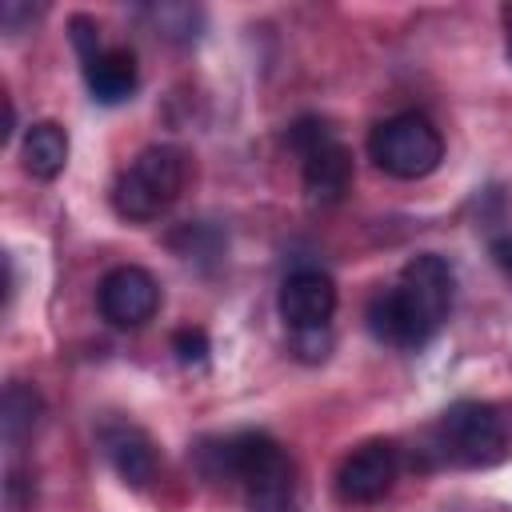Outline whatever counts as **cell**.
<instances>
[{"label": "cell", "mask_w": 512, "mask_h": 512, "mask_svg": "<svg viewBox=\"0 0 512 512\" xmlns=\"http://www.w3.org/2000/svg\"><path fill=\"white\" fill-rule=\"evenodd\" d=\"M456 300V272L444 256L420 252L400 268V280L368 300V332L392 348L428 344Z\"/></svg>", "instance_id": "1"}, {"label": "cell", "mask_w": 512, "mask_h": 512, "mask_svg": "<svg viewBox=\"0 0 512 512\" xmlns=\"http://www.w3.org/2000/svg\"><path fill=\"white\" fill-rule=\"evenodd\" d=\"M196 456L212 480H232L244 492L248 512H300L296 464L268 432H232L200 444Z\"/></svg>", "instance_id": "2"}, {"label": "cell", "mask_w": 512, "mask_h": 512, "mask_svg": "<svg viewBox=\"0 0 512 512\" xmlns=\"http://www.w3.org/2000/svg\"><path fill=\"white\" fill-rule=\"evenodd\" d=\"M512 416L488 400H456L432 424V452L456 468H484L508 456Z\"/></svg>", "instance_id": "3"}, {"label": "cell", "mask_w": 512, "mask_h": 512, "mask_svg": "<svg viewBox=\"0 0 512 512\" xmlns=\"http://www.w3.org/2000/svg\"><path fill=\"white\" fill-rule=\"evenodd\" d=\"M184 180H188V160L180 148L172 144H152L144 152H136V160L116 176L112 184V204L124 220H156L164 216L180 192H184Z\"/></svg>", "instance_id": "4"}, {"label": "cell", "mask_w": 512, "mask_h": 512, "mask_svg": "<svg viewBox=\"0 0 512 512\" xmlns=\"http://www.w3.org/2000/svg\"><path fill=\"white\" fill-rule=\"evenodd\" d=\"M368 152L380 172L396 180H420L440 168L444 160V136L440 128L420 112H396L380 120L368 136Z\"/></svg>", "instance_id": "5"}, {"label": "cell", "mask_w": 512, "mask_h": 512, "mask_svg": "<svg viewBox=\"0 0 512 512\" xmlns=\"http://www.w3.org/2000/svg\"><path fill=\"white\" fill-rule=\"evenodd\" d=\"M400 476V452L392 440H368L352 448L336 468V496L344 504H376Z\"/></svg>", "instance_id": "6"}, {"label": "cell", "mask_w": 512, "mask_h": 512, "mask_svg": "<svg viewBox=\"0 0 512 512\" xmlns=\"http://www.w3.org/2000/svg\"><path fill=\"white\" fill-rule=\"evenodd\" d=\"M96 304H100V316L112 324V328H140L156 316L160 308V284L148 268L140 264H120L112 268L100 288H96Z\"/></svg>", "instance_id": "7"}, {"label": "cell", "mask_w": 512, "mask_h": 512, "mask_svg": "<svg viewBox=\"0 0 512 512\" xmlns=\"http://www.w3.org/2000/svg\"><path fill=\"white\" fill-rule=\"evenodd\" d=\"M336 312V284L328 272L320 268H300L292 276H284L280 284V316L292 332H312V328H328Z\"/></svg>", "instance_id": "8"}, {"label": "cell", "mask_w": 512, "mask_h": 512, "mask_svg": "<svg viewBox=\"0 0 512 512\" xmlns=\"http://www.w3.org/2000/svg\"><path fill=\"white\" fill-rule=\"evenodd\" d=\"M300 160H304V192L312 204H336L348 196L356 168H352V152L336 136H324L320 144L300 152Z\"/></svg>", "instance_id": "9"}, {"label": "cell", "mask_w": 512, "mask_h": 512, "mask_svg": "<svg viewBox=\"0 0 512 512\" xmlns=\"http://www.w3.org/2000/svg\"><path fill=\"white\" fill-rule=\"evenodd\" d=\"M100 448L108 456V464L116 468V476L132 488H144L156 476V448L148 440V432H140L136 424H104L100 428Z\"/></svg>", "instance_id": "10"}, {"label": "cell", "mask_w": 512, "mask_h": 512, "mask_svg": "<svg viewBox=\"0 0 512 512\" xmlns=\"http://www.w3.org/2000/svg\"><path fill=\"white\" fill-rule=\"evenodd\" d=\"M84 80H88L92 100H100V104H124L136 92V84H140L136 56L128 48H100L84 64Z\"/></svg>", "instance_id": "11"}, {"label": "cell", "mask_w": 512, "mask_h": 512, "mask_svg": "<svg viewBox=\"0 0 512 512\" xmlns=\"http://www.w3.org/2000/svg\"><path fill=\"white\" fill-rule=\"evenodd\" d=\"M24 168L36 176V180H56L68 164V132L56 124V120H40L24 132Z\"/></svg>", "instance_id": "12"}, {"label": "cell", "mask_w": 512, "mask_h": 512, "mask_svg": "<svg viewBox=\"0 0 512 512\" xmlns=\"http://www.w3.org/2000/svg\"><path fill=\"white\" fill-rule=\"evenodd\" d=\"M40 416H44L40 392L32 384H24V380H12L4 388V404H0V432H4V440L8 444H20L24 436L36 432Z\"/></svg>", "instance_id": "13"}, {"label": "cell", "mask_w": 512, "mask_h": 512, "mask_svg": "<svg viewBox=\"0 0 512 512\" xmlns=\"http://www.w3.org/2000/svg\"><path fill=\"white\" fill-rule=\"evenodd\" d=\"M172 352L184 368H204L208 364V336L200 328H180V332H172Z\"/></svg>", "instance_id": "14"}, {"label": "cell", "mask_w": 512, "mask_h": 512, "mask_svg": "<svg viewBox=\"0 0 512 512\" xmlns=\"http://www.w3.org/2000/svg\"><path fill=\"white\" fill-rule=\"evenodd\" d=\"M68 32H72V44H76L80 60L88 64V60L100 52V24H96L92 16H72V20H68Z\"/></svg>", "instance_id": "15"}, {"label": "cell", "mask_w": 512, "mask_h": 512, "mask_svg": "<svg viewBox=\"0 0 512 512\" xmlns=\"http://www.w3.org/2000/svg\"><path fill=\"white\" fill-rule=\"evenodd\" d=\"M292 340H296V352L304 356V360H324L328 356V328H312V332H292Z\"/></svg>", "instance_id": "16"}, {"label": "cell", "mask_w": 512, "mask_h": 512, "mask_svg": "<svg viewBox=\"0 0 512 512\" xmlns=\"http://www.w3.org/2000/svg\"><path fill=\"white\" fill-rule=\"evenodd\" d=\"M492 260L512 276V236H496L492 240Z\"/></svg>", "instance_id": "17"}, {"label": "cell", "mask_w": 512, "mask_h": 512, "mask_svg": "<svg viewBox=\"0 0 512 512\" xmlns=\"http://www.w3.org/2000/svg\"><path fill=\"white\" fill-rule=\"evenodd\" d=\"M504 28H508V56H512V4L504 8Z\"/></svg>", "instance_id": "18"}]
</instances>
